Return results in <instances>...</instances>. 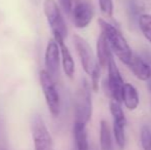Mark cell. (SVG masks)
I'll return each instance as SVG.
<instances>
[{
  "label": "cell",
  "mask_w": 151,
  "mask_h": 150,
  "mask_svg": "<svg viewBox=\"0 0 151 150\" xmlns=\"http://www.w3.org/2000/svg\"><path fill=\"white\" fill-rule=\"evenodd\" d=\"M91 86L86 79L82 80L81 84L77 88L74 100V111L75 121L86 124L90 121L93 114V101H91Z\"/></svg>",
  "instance_id": "2"
},
{
  "label": "cell",
  "mask_w": 151,
  "mask_h": 150,
  "mask_svg": "<svg viewBox=\"0 0 151 150\" xmlns=\"http://www.w3.org/2000/svg\"><path fill=\"white\" fill-rule=\"evenodd\" d=\"M112 56V52L106 39L105 35L101 32L97 42V62L101 68L107 67L108 61Z\"/></svg>",
  "instance_id": "13"
},
{
  "label": "cell",
  "mask_w": 151,
  "mask_h": 150,
  "mask_svg": "<svg viewBox=\"0 0 151 150\" xmlns=\"http://www.w3.org/2000/svg\"><path fill=\"white\" fill-rule=\"evenodd\" d=\"M60 47H59V44L57 43L56 40L52 38V39H50V41L47 42V45H46L45 48V54H44L45 69L44 70L54 79H56L59 74V71H60Z\"/></svg>",
  "instance_id": "8"
},
{
  "label": "cell",
  "mask_w": 151,
  "mask_h": 150,
  "mask_svg": "<svg viewBox=\"0 0 151 150\" xmlns=\"http://www.w3.org/2000/svg\"><path fill=\"white\" fill-rule=\"evenodd\" d=\"M98 23H99L102 33L105 35L107 39L110 50L116 55V57L123 64H127L133 55L131 46L129 45L127 39L116 27H114L104 19H99Z\"/></svg>",
  "instance_id": "1"
},
{
  "label": "cell",
  "mask_w": 151,
  "mask_h": 150,
  "mask_svg": "<svg viewBox=\"0 0 151 150\" xmlns=\"http://www.w3.org/2000/svg\"><path fill=\"white\" fill-rule=\"evenodd\" d=\"M109 108L110 113L113 116V122H117V123L127 126V118H125L124 112H123L122 108L120 106V103H117L112 100L109 104Z\"/></svg>",
  "instance_id": "16"
},
{
  "label": "cell",
  "mask_w": 151,
  "mask_h": 150,
  "mask_svg": "<svg viewBox=\"0 0 151 150\" xmlns=\"http://www.w3.org/2000/svg\"><path fill=\"white\" fill-rule=\"evenodd\" d=\"M125 65L131 69V71L138 79L142 81H147L149 79L151 74L150 66L143 57H140L133 52L131 59Z\"/></svg>",
  "instance_id": "10"
},
{
  "label": "cell",
  "mask_w": 151,
  "mask_h": 150,
  "mask_svg": "<svg viewBox=\"0 0 151 150\" xmlns=\"http://www.w3.org/2000/svg\"><path fill=\"white\" fill-rule=\"evenodd\" d=\"M74 140H75L76 149L77 150H91L88 140L86 124L81 122H74Z\"/></svg>",
  "instance_id": "14"
},
{
  "label": "cell",
  "mask_w": 151,
  "mask_h": 150,
  "mask_svg": "<svg viewBox=\"0 0 151 150\" xmlns=\"http://www.w3.org/2000/svg\"><path fill=\"white\" fill-rule=\"evenodd\" d=\"M71 14L76 28L84 29L91 24L95 11H93V5L90 2L82 1L76 4L74 8H72Z\"/></svg>",
  "instance_id": "9"
},
{
  "label": "cell",
  "mask_w": 151,
  "mask_h": 150,
  "mask_svg": "<svg viewBox=\"0 0 151 150\" xmlns=\"http://www.w3.org/2000/svg\"><path fill=\"white\" fill-rule=\"evenodd\" d=\"M39 81L48 110L54 116H58L61 111V100L55 79L43 69L39 72Z\"/></svg>",
  "instance_id": "4"
},
{
  "label": "cell",
  "mask_w": 151,
  "mask_h": 150,
  "mask_svg": "<svg viewBox=\"0 0 151 150\" xmlns=\"http://www.w3.org/2000/svg\"><path fill=\"white\" fill-rule=\"evenodd\" d=\"M108 68V80H107V88L111 98L113 101L117 103L121 102V95H122V88L124 82L121 77L120 71L118 69L116 62L113 56L110 57L107 64Z\"/></svg>",
  "instance_id": "7"
},
{
  "label": "cell",
  "mask_w": 151,
  "mask_h": 150,
  "mask_svg": "<svg viewBox=\"0 0 151 150\" xmlns=\"http://www.w3.org/2000/svg\"><path fill=\"white\" fill-rule=\"evenodd\" d=\"M31 133L35 150H54L52 137L40 115H34L31 121Z\"/></svg>",
  "instance_id": "5"
},
{
  "label": "cell",
  "mask_w": 151,
  "mask_h": 150,
  "mask_svg": "<svg viewBox=\"0 0 151 150\" xmlns=\"http://www.w3.org/2000/svg\"><path fill=\"white\" fill-rule=\"evenodd\" d=\"M125 126L117 122H113V136L115 139L116 144L118 145L120 149H123L125 147L127 139H125Z\"/></svg>",
  "instance_id": "18"
},
{
  "label": "cell",
  "mask_w": 151,
  "mask_h": 150,
  "mask_svg": "<svg viewBox=\"0 0 151 150\" xmlns=\"http://www.w3.org/2000/svg\"><path fill=\"white\" fill-rule=\"evenodd\" d=\"M100 146L101 150H113L111 137V128L106 120L100 122Z\"/></svg>",
  "instance_id": "15"
},
{
  "label": "cell",
  "mask_w": 151,
  "mask_h": 150,
  "mask_svg": "<svg viewBox=\"0 0 151 150\" xmlns=\"http://www.w3.org/2000/svg\"><path fill=\"white\" fill-rule=\"evenodd\" d=\"M101 67L99 66V64L96 66V68L93 69V71L90 75L91 78V88L93 92H98L99 90V83H100V77H101Z\"/></svg>",
  "instance_id": "21"
},
{
  "label": "cell",
  "mask_w": 151,
  "mask_h": 150,
  "mask_svg": "<svg viewBox=\"0 0 151 150\" xmlns=\"http://www.w3.org/2000/svg\"><path fill=\"white\" fill-rule=\"evenodd\" d=\"M59 2H60V5L63 8L64 11L67 14H71L72 8H73V6H72L73 5L72 0H59Z\"/></svg>",
  "instance_id": "22"
},
{
  "label": "cell",
  "mask_w": 151,
  "mask_h": 150,
  "mask_svg": "<svg viewBox=\"0 0 151 150\" xmlns=\"http://www.w3.org/2000/svg\"><path fill=\"white\" fill-rule=\"evenodd\" d=\"M142 57H143V58L146 60V62L149 64L150 70H151V54H150V52H144ZM147 86H148V90H149V92H151V74H150L149 79L147 80Z\"/></svg>",
  "instance_id": "23"
},
{
  "label": "cell",
  "mask_w": 151,
  "mask_h": 150,
  "mask_svg": "<svg viewBox=\"0 0 151 150\" xmlns=\"http://www.w3.org/2000/svg\"><path fill=\"white\" fill-rule=\"evenodd\" d=\"M138 24L144 37L151 43V14H142L138 18Z\"/></svg>",
  "instance_id": "17"
},
{
  "label": "cell",
  "mask_w": 151,
  "mask_h": 150,
  "mask_svg": "<svg viewBox=\"0 0 151 150\" xmlns=\"http://www.w3.org/2000/svg\"><path fill=\"white\" fill-rule=\"evenodd\" d=\"M56 41L60 47L61 61L64 72L69 78H72L75 73V63H74L73 57H72L68 46L64 43V40H56Z\"/></svg>",
  "instance_id": "11"
},
{
  "label": "cell",
  "mask_w": 151,
  "mask_h": 150,
  "mask_svg": "<svg viewBox=\"0 0 151 150\" xmlns=\"http://www.w3.org/2000/svg\"><path fill=\"white\" fill-rule=\"evenodd\" d=\"M43 12L54 34L55 40H65L68 29L58 3L55 0H44Z\"/></svg>",
  "instance_id": "3"
},
{
  "label": "cell",
  "mask_w": 151,
  "mask_h": 150,
  "mask_svg": "<svg viewBox=\"0 0 151 150\" xmlns=\"http://www.w3.org/2000/svg\"><path fill=\"white\" fill-rule=\"evenodd\" d=\"M73 41L77 55L79 57L80 63H81L82 69L86 74L91 75L93 69L98 65V62L96 60V57L93 55L91 45L84 38H82L79 35H74Z\"/></svg>",
  "instance_id": "6"
},
{
  "label": "cell",
  "mask_w": 151,
  "mask_h": 150,
  "mask_svg": "<svg viewBox=\"0 0 151 150\" xmlns=\"http://www.w3.org/2000/svg\"><path fill=\"white\" fill-rule=\"evenodd\" d=\"M99 6L102 14L106 18H112L114 9L113 0H99Z\"/></svg>",
  "instance_id": "20"
},
{
  "label": "cell",
  "mask_w": 151,
  "mask_h": 150,
  "mask_svg": "<svg viewBox=\"0 0 151 150\" xmlns=\"http://www.w3.org/2000/svg\"><path fill=\"white\" fill-rule=\"evenodd\" d=\"M121 102L129 110H135L139 106V94L136 88L131 83H124L121 95Z\"/></svg>",
  "instance_id": "12"
},
{
  "label": "cell",
  "mask_w": 151,
  "mask_h": 150,
  "mask_svg": "<svg viewBox=\"0 0 151 150\" xmlns=\"http://www.w3.org/2000/svg\"><path fill=\"white\" fill-rule=\"evenodd\" d=\"M140 138L143 150H151V130L148 126H142Z\"/></svg>",
  "instance_id": "19"
},
{
  "label": "cell",
  "mask_w": 151,
  "mask_h": 150,
  "mask_svg": "<svg viewBox=\"0 0 151 150\" xmlns=\"http://www.w3.org/2000/svg\"><path fill=\"white\" fill-rule=\"evenodd\" d=\"M93 150H98L97 148H93Z\"/></svg>",
  "instance_id": "24"
}]
</instances>
